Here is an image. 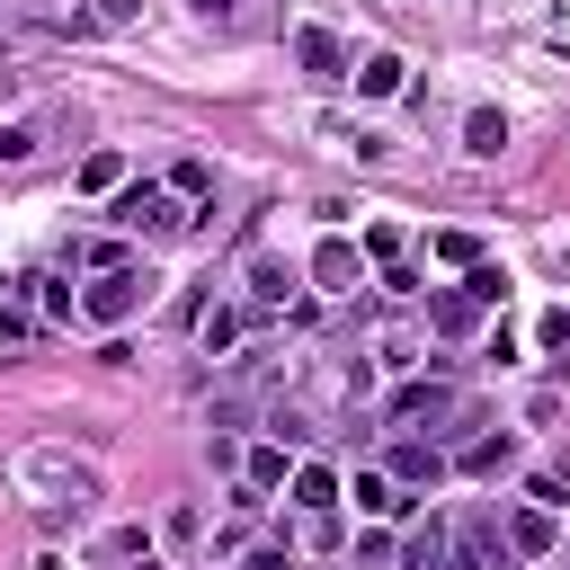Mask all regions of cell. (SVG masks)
<instances>
[{
	"label": "cell",
	"instance_id": "cell-2",
	"mask_svg": "<svg viewBox=\"0 0 570 570\" xmlns=\"http://www.w3.org/2000/svg\"><path fill=\"white\" fill-rule=\"evenodd\" d=\"M116 223L125 232H187V205H178V187L134 178V187H116Z\"/></svg>",
	"mask_w": 570,
	"mask_h": 570
},
{
	"label": "cell",
	"instance_id": "cell-12",
	"mask_svg": "<svg viewBox=\"0 0 570 570\" xmlns=\"http://www.w3.org/2000/svg\"><path fill=\"white\" fill-rule=\"evenodd\" d=\"M356 89H365V98H401V89H410V62H401V53H365V62H356Z\"/></svg>",
	"mask_w": 570,
	"mask_h": 570
},
{
	"label": "cell",
	"instance_id": "cell-26",
	"mask_svg": "<svg viewBox=\"0 0 570 570\" xmlns=\"http://www.w3.org/2000/svg\"><path fill=\"white\" fill-rule=\"evenodd\" d=\"M169 187H178V196H205V187H214V169H205V160H178V169H169Z\"/></svg>",
	"mask_w": 570,
	"mask_h": 570
},
{
	"label": "cell",
	"instance_id": "cell-23",
	"mask_svg": "<svg viewBox=\"0 0 570 570\" xmlns=\"http://www.w3.org/2000/svg\"><path fill=\"white\" fill-rule=\"evenodd\" d=\"M98 552H107V561H151V534H142V525H116Z\"/></svg>",
	"mask_w": 570,
	"mask_h": 570
},
{
	"label": "cell",
	"instance_id": "cell-21",
	"mask_svg": "<svg viewBox=\"0 0 570 570\" xmlns=\"http://www.w3.org/2000/svg\"><path fill=\"white\" fill-rule=\"evenodd\" d=\"M525 490H534L543 508H561V499H570V454H561V463H543V472H525Z\"/></svg>",
	"mask_w": 570,
	"mask_h": 570
},
{
	"label": "cell",
	"instance_id": "cell-16",
	"mask_svg": "<svg viewBox=\"0 0 570 570\" xmlns=\"http://www.w3.org/2000/svg\"><path fill=\"white\" fill-rule=\"evenodd\" d=\"M428 321H436L445 338H463V330L481 321V303H472V294H436V303H428Z\"/></svg>",
	"mask_w": 570,
	"mask_h": 570
},
{
	"label": "cell",
	"instance_id": "cell-4",
	"mask_svg": "<svg viewBox=\"0 0 570 570\" xmlns=\"http://www.w3.org/2000/svg\"><path fill=\"white\" fill-rule=\"evenodd\" d=\"M312 285H321V294H356V285H365V258H356V249L330 232V240L312 249Z\"/></svg>",
	"mask_w": 570,
	"mask_h": 570
},
{
	"label": "cell",
	"instance_id": "cell-31",
	"mask_svg": "<svg viewBox=\"0 0 570 570\" xmlns=\"http://www.w3.org/2000/svg\"><path fill=\"white\" fill-rule=\"evenodd\" d=\"M36 570H71V561H62V552H36Z\"/></svg>",
	"mask_w": 570,
	"mask_h": 570
},
{
	"label": "cell",
	"instance_id": "cell-5",
	"mask_svg": "<svg viewBox=\"0 0 570 570\" xmlns=\"http://www.w3.org/2000/svg\"><path fill=\"white\" fill-rule=\"evenodd\" d=\"M294 62H303L312 80H347V45H338L330 27H294Z\"/></svg>",
	"mask_w": 570,
	"mask_h": 570
},
{
	"label": "cell",
	"instance_id": "cell-30",
	"mask_svg": "<svg viewBox=\"0 0 570 570\" xmlns=\"http://www.w3.org/2000/svg\"><path fill=\"white\" fill-rule=\"evenodd\" d=\"M187 9H196V18H232V0H187Z\"/></svg>",
	"mask_w": 570,
	"mask_h": 570
},
{
	"label": "cell",
	"instance_id": "cell-24",
	"mask_svg": "<svg viewBox=\"0 0 570 570\" xmlns=\"http://www.w3.org/2000/svg\"><path fill=\"white\" fill-rule=\"evenodd\" d=\"M249 294H258V303H285V267H276V258H249Z\"/></svg>",
	"mask_w": 570,
	"mask_h": 570
},
{
	"label": "cell",
	"instance_id": "cell-33",
	"mask_svg": "<svg viewBox=\"0 0 570 570\" xmlns=\"http://www.w3.org/2000/svg\"><path fill=\"white\" fill-rule=\"evenodd\" d=\"M142 570H151V561H142Z\"/></svg>",
	"mask_w": 570,
	"mask_h": 570
},
{
	"label": "cell",
	"instance_id": "cell-17",
	"mask_svg": "<svg viewBox=\"0 0 570 570\" xmlns=\"http://www.w3.org/2000/svg\"><path fill=\"white\" fill-rule=\"evenodd\" d=\"M240 481H249V490H276V481H294V463H285V445H258V454L240 463Z\"/></svg>",
	"mask_w": 570,
	"mask_h": 570
},
{
	"label": "cell",
	"instance_id": "cell-10",
	"mask_svg": "<svg viewBox=\"0 0 570 570\" xmlns=\"http://www.w3.org/2000/svg\"><path fill=\"white\" fill-rule=\"evenodd\" d=\"M454 561H463V570H499V561H517V552H508V534H499V525H481V517H472V525L454 534Z\"/></svg>",
	"mask_w": 570,
	"mask_h": 570
},
{
	"label": "cell",
	"instance_id": "cell-29",
	"mask_svg": "<svg viewBox=\"0 0 570 570\" xmlns=\"http://www.w3.org/2000/svg\"><path fill=\"white\" fill-rule=\"evenodd\" d=\"M240 570H294V552H276V543H267V552H249Z\"/></svg>",
	"mask_w": 570,
	"mask_h": 570
},
{
	"label": "cell",
	"instance_id": "cell-1",
	"mask_svg": "<svg viewBox=\"0 0 570 570\" xmlns=\"http://www.w3.org/2000/svg\"><path fill=\"white\" fill-rule=\"evenodd\" d=\"M142 294H151V276H142V267H98V276H89V294H80V321L125 330V321L142 312Z\"/></svg>",
	"mask_w": 570,
	"mask_h": 570
},
{
	"label": "cell",
	"instance_id": "cell-8",
	"mask_svg": "<svg viewBox=\"0 0 570 570\" xmlns=\"http://www.w3.org/2000/svg\"><path fill=\"white\" fill-rule=\"evenodd\" d=\"M401 561H410V570H463V561H454V525H445V517H428V525L401 543Z\"/></svg>",
	"mask_w": 570,
	"mask_h": 570
},
{
	"label": "cell",
	"instance_id": "cell-28",
	"mask_svg": "<svg viewBox=\"0 0 570 570\" xmlns=\"http://www.w3.org/2000/svg\"><path fill=\"white\" fill-rule=\"evenodd\" d=\"M142 18V0H98V27H134Z\"/></svg>",
	"mask_w": 570,
	"mask_h": 570
},
{
	"label": "cell",
	"instance_id": "cell-6",
	"mask_svg": "<svg viewBox=\"0 0 570 570\" xmlns=\"http://www.w3.org/2000/svg\"><path fill=\"white\" fill-rule=\"evenodd\" d=\"M392 481H401V490H436V481H445V454L419 445V436H401V445H392Z\"/></svg>",
	"mask_w": 570,
	"mask_h": 570
},
{
	"label": "cell",
	"instance_id": "cell-18",
	"mask_svg": "<svg viewBox=\"0 0 570 570\" xmlns=\"http://www.w3.org/2000/svg\"><path fill=\"white\" fill-rule=\"evenodd\" d=\"M499 142H508V116H490V107H481V116L463 125V151H481V160H499Z\"/></svg>",
	"mask_w": 570,
	"mask_h": 570
},
{
	"label": "cell",
	"instance_id": "cell-19",
	"mask_svg": "<svg viewBox=\"0 0 570 570\" xmlns=\"http://www.w3.org/2000/svg\"><path fill=\"white\" fill-rule=\"evenodd\" d=\"M80 187H89V196L125 187V151H89V160H80Z\"/></svg>",
	"mask_w": 570,
	"mask_h": 570
},
{
	"label": "cell",
	"instance_id": "cell-3",
	"mask_svg": "<svg viewBox=\"0 0 570 570\" xmlns=\"http://www.w3.org/2000/svg\"><path fill=\"white\" fill-rule=\"evenodd\" d=\"M445 410H454V383H445V374H428V383H401V392L383 401V419H392V428H419V419H445Z\"/></svg>",
	"mask_w": 570,
	"mask_h": 570
},
{
	"label": "cell",
	"instance_id": "cell-11",
	"mask_svg": "<svg viewBox=\"0 0 570 570\" xmlns=\"http://www.w3.org/2000/svg\"><path fill=\"white\" fill-rule=\"evenodd\" d=\"M454 463H463L472 481H499V472H517V436H472Z\"/></svg>",
	"mask_w": 570,
	"mask_h": 570
},
{
	"label": "cell",
	"instance_id": "cell-22",
	"mask_svg": "<svg viewBox=\"0 0 570 570\" xmlns=\"http://www.w3.org/2000/svg\"><path fill=\"white\" fill-rule=\"evenodd\" d=\"M428 249H436V258H445V267H481V240H472V232H436V240H428Z\"/></svg>",
	"mask_w": 570,
	"mask_h": 570
},
{
	"label": "cell",
	"instance_id": "cell-9",
	"mask_svg": "<svg viewBox=\"0 0 570 570\" xmlns=\"http://www.w3.org/2000/svg\"><path fill=\"white\" fill-rule=\"evenodd\" d=\"M285 490H294V508H303V517H330V508H338V472H330V463H294V481H285Z\"/></svg>",
	"mask_w": 570,
	"mask_h": 570
},
{
	"label": "cell",
	"instance_id": "cell-7",
	"mask_svg": "<svg viewBox=\"0 0 570 570\" xmlns=\"http://www.w3.org/2000/svg\"><path fill=\"white\" fill-rule=\"evenodd\" d=\"M36 276H0V338H36Z\"/></svg>",
	"mask_w": 570,
	"mask_h": 570
},
{
	"label": "cell",
	"instance_id": "cell-14",
	"mask_svg": "<svg viewBox=\"0 0 570 570\" xmlns=\"http://www.w3.org/2000/svg\"><path fill=\"white\" fill-rule=\"evenodd\" d=\"M356 508H365V517H401L410 499H401V481H392V472H356Z\"/></svg>",
	"mask_w": 570,
	"mask_h": 570
},
{
	"label": "cell",
	"instance_id": "cell-13",
	"mask_svg": "<svg viewBox=\"0 0 570 570\" xmlns=\"http://www.w3.org/2000/svg\"><path fill=\"white\" fill-rule=\"evenodd\" d=\"M508 552H517V561H543V552H552V517H543V508H517V517H508Z\"/></svg>",
	"mask_w": 570,
	"mask_h": 570
},
{
	"label": "cell",
	"instance_id": "cell-25",
	"mask_svg": "<svg viewBox=\"0 0 570 570\" xmlns=\"http://www.w3.org/2000/svg\"><path fill=\"white\" fill-rule=\"evenodd\" d=\"M463 294L490 312V303H508V276H499V267H472V276H463Z\"/></svg>",
	"mask_w": 570,
	"mask_h": 570
},
{
	"label": "cell",
	"instance_id": "cell-32",
	"mask_svg": "<svg viewBox=\"0 0 570 570\" xmlns=\"http://www.w3.org/2000/svg\"><path fill=\"white\" fill-rule=\"evenodd\" d=\"M561 321H570V312H561Z\"/></svg>",
	"mask_w": 570,
	"mask_h": 570
},
{
	"label": "cell",
	"instance_id": "cell-20",
	"mask_svg": "<svg viewBox=\"0 0 570 570\" xmlns=\"http://www.w3.org/2000/svg\"><path fill=\"white\" fill-rule=\"evenodd\" d=\"M36 312H45V321H71V312H80V294H71L62 276H36Z\"/></svg>",
	"mask_w": 570,
	"mask_h": 570
},
{
	"label": "cell",
	"instance_id": "cell-27",
	"mask_svg": "<svg viewBox=\"0 0 570 570\" xmlns=\"http://www.w3.org/2000/svg\"><path fill=\"white\" fill-rule=\"evenodd\" d=\"M0 160H36V125H0Z\"/></svg>",
	"mask_w": 570,
	"mask_h": 570
},
{
	"label": "cell",
	"instance_id": "cell-15",
	"mask_svg": "<svg viewBox=\"0 0 570 570\" xmlns=\"http://www.w3.org/2000/svg\"><path fill=\"white\" fill-rule=\"evenodd\" d=\"M196 338H205V356H223V347L240 338V312H232V303H205V312H196Z\"/></svg>",
	"mask_w": 570,
	"mask_h": 570
}]
</instances>
